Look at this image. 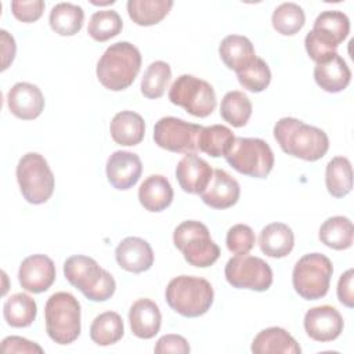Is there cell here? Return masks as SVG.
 <instances>
[{
    "label": "cell",
    "mask_w": 354,
    "mask_h": 354,
    "mask_svg": "<svg viewBox=\"0 0 354 354\" xmlns=\"http://www.w3.org/2000/svg\"><path fill=\"white\" fill-rule=\"evenodd\" d=\"M155 353H174V354H187L189 353V344L185 337L180 335H165L162 336L153 348Z\"/></svg>",
    "instance_id": "obj_43"
},
{
    "label": "cell",
    "mask_w": 354,
    "mask_h": 354,
    "mask_svg": "<svg viewBox=\"0 0 354 354\" xmlns=\"http://www.w3.org/2000/svg\"><path fill=\"white\" fill-rule=\"evenodd\" d=\"M17 181L22 196L32 205H41L54 192V174L43 155L25 153L17 165Z\"/></svg>",
    "instance_id": "obj_8"
},
{
    "label": "cell",
    "mask_w": 354,
    "mask_h": 354,
    "mask_svg": "<svg viewBox=\"0 0 354 354\" xmlns=\"http://www.w3.org/2000/svg\"><path fill=\"white\" fill-rule=\"evenodd\" d=\"M254 354H270V353H282V354H300L301 348L295 340V337L286 332L283 328L271 326L260 330L250 347Z\"/></svg>",
    "instance_id": "obj_22"
},
{
    "label": "cell",
    "mask_w": 354,
    "mask_h": 354,
    "mask_svg": "<svg viewBox=\"0 0 354 354\" xmlns=\"http://www.w3.org/2000/svg\"><path fill=\"white\" fill-rule=\"evenodd\" d=\"M343 317L332 306L310 308L304 315V329L315 342H332L343 332Z\"/></svg>",
    "instance_id": "obj_14"
},
{
    "label": "cell",
    "mask_w": 354,
    "mask_h": 354,
    "mask_svg": "<svg viewBox=\"0 0 354 354\" xmlns=\"http://www.w3.org/2000/svg\"><path fill=\"white\" fill-rule=\"evenodd\" d=\"M124 333L122 317L115 311H105L97 315L90 326V337L98 346L118 343Z\"/></svg>",
    "instance_id": "obj_33"
},
{
    "label": "cell",
    "mask_w": 354,
    "mask_h": 354,
    "mask_svg": "<svg viewBox=\"0 0 354 354\" xmlns=\"http://www.w3.org/2000/svg\"><path fill=\"white\" fill-rule=\"evenodd\" d=\"M274 137L285 153L307 162L321 159L329 149L324 130L296 118H281L274 126Z\"/></svg>",
    "instance_id": "obj_1"
},
{
    "label": "cell",
    "mask_w": 354,
    "mask_h": 354,
    "mask_svg": "<svg viewBox=\"0 0 354 354\" xmlns=\"http://www.w3.org/2000/svg\"><path fill=\"white\" fill-rule=\"evenodd\" d=\"M173 242L185 261L194 267H210L220 257V248L201 221L187 220L178 224L173 232Z\"/></svg>",
    "instance_id": "obj_6"
},
{
    "label": "cell",
    "mask_w": 354,
    "mask_h": 354,
    "mask_svg": "<svg viewBox=\"0 0 354 354\" xmlns=\"http://www.w3.org/2000/svg\"><path fill=\"white\" fill-rule=\"evenodd\" d=\"M173 7L171 0H129L127 12L134 24L151 26L159 24Z\"/></svg>",
    "instance_id": "obj_31"
},
{
    "label": "cell",
    "mask_w": 354,
    "mask_h": 354,
    "mask_svg": "<svg viewBox=\"0 0 354 354\" xmlns=\"http://www.w3.org/2000/svg\"><path fill=\"white\" fill-rule=\"evenodd\" d=\"M7 105L14 116L22 120H33L44 109V97L37 86L18 82L7 93Z\"/></svg>",
    "instance_id": "obj_16"
},
{
    "label": "cell",
    "mask_w": 354,
    "mask_h": 354,
    "mask_svg": "<svg viewBox=\"0 0 354 354\" xmlns=\"http://www.w3.org/2000/svg\"><path fill=\"white\" fill-rule=\"evenodd\" d=\"M220 115L231 126L242 127L252 115V102L242 91H228L221 100Z\"/></svg>",
    "instance_id": "obj_34"
},
{
    "label": "cell",
    "mask_w": 354,
    "mask_h": 354,
    "mask_svg": "<svg viewBox=\"0 0 354 354\" xmlns=\"http://www.w3.org/2000/svg\"><path fill=\"white\" fill-rule=\"evenodd\" d=\"M141 68V53L129 41L111 44L97 64L100 83L112 91L130 87Z\"/></svg>",
    "instance_id": "obj_2"
},
{
    "label": "cell",
    "mask_w": 354,
    "mask_h": 354,
    "mask_svg": "<svg viewBox=\"0 0 354 354\" xmlns=\"http://www.w3.org/2000/svg\"><path fill=\"white\" fill-rule=\"evenodd\" d=\"M353 281H354V270L350 268L344 274L340 275L337 282V299L339 301L348 307H354V292H353Z\"/></svg>",
    "instance_id": "obj_45"
},
{
    "label": "cell",
    "mask_w": 354,
    "mask_h": 354,
    "mask_svg": "<svg viewBox=\"0 0 354 354\" xmlns=\"http://www.w3.org/2000/svg\"><path fill=\"white\" fill-rule=\"evenodd\" d=\"M227 282L238 289L264 292L272 285V270L263 259L249 254L230 259L224 268Z\"/></svg>",
    "instance_id": "obj_11"
},
{
    "label": "cell",
    "mask_w": 354,
    "mask_h": 354,
    "mask_svg": "<svg viewBox=\"0 0 354 354\" xmlns=\"http://www.w3.org/2000/svg\"><path fill=\"white\" fill-rule=\"evenodd\" d=\"M84 21V11L80 6L72 3H58L55 4L48 17L51 29L61 36L76 35Z\"/></svg>",
    "instance_id": "obj_28"
},
{
    "label": "cell",
    "mask_w": 354,
    "mask_h": 354,
    "mask_svg": "<svg viewBox=\"0 0 354 354\" xmlns=\"http://www.w3.org/2000/svg\"><path fill=\"white\" fill-rule=\"evenodd\" d=\"M171 69L165 61H155L149 64L141 79V93L149 100L160 98L170 82Z\"/></svg>",
    "instance_id": "obj_35"
},
{
    "label": "cell",
    "mask_w": 354,
    "mask_h": 354,
    "mask_svg": "<svg viewBox=\"0 0 354 354\" xmlns=\"http://www.w3.org/2000/svg\"><path fill=\"white\" fill-rule=\"evenodd\" d=\"M319 241L330 249L344 250L353 245L354 227L348 217L333 216L326 218L319 227Z\"/></svg>",
    "instance_id": "obj_27"
},
{
    "label": "cell",
    "mask_w": 354,
    "mask_h": 354,
    "mask_svg": "<svg viewBox=\"0 0 354 354\" xmlns=\"http://www.w3.org/2000/svg\"><path fill=\"white\" fill-rule=\"evenodd\" d=\"M46 332L58 344H71L80 335V303L68 292L51 295L44 307Z\"/></svg>",
    "instance_id": "obj_5"
},
{
    "label": "cell",
    "mask_w": 354,
    "mask_h": 354,
    "mask_svg": "<svg viewBox=\"0 0 354 354\" xmlns=\"http://www.w3.org/2000/svg\"><path fill=\"white\" fill-rule=\"evenodd\" d=\"M64 275L91 301H105L112 297L116 289L113 277L88 256L68 257L64 263Z\"/></svg>",
    "instance_id": "obj_3"
},
{
    "label": "cell",
    "mask_w": 354,
    "mask_h": 354,
    "mask_svg": "<svg viewBox=\"0 0 354 354\" xmlns=\"http://www.w3.org/2000/svg\"><path fill=\"white\" fill-rule=\"evenodd\" d=\"M1 353H43V348L21 336H8L1 342Z\"/></svg>",
    "instance_id": "obj_44"
},
{
    "label": "cell",
    "mask_w": 354,
    "mask_h": 354,
    "mask_svg": "<svg viewBox=\"0 0 354 354\" xmlns=\"http://www.w3.org/2000/svg\"><path fill=\"white\" fill-rule=\"evenodd\" d=\"M225 243L231 253H234L235 256H242L248 254L253 249L256 243V236L249 225L235 224L228 230Z\"/></svg>",
    "instance_id": "obj_41"
},
{
    "label": "cell",
    "mask_w": 354,
    "mask_h": 354,
    "mask_svg": "<svg viewBox=\"0 0 354 354\" xmlns=\"http://www.w3.org/2000/svg\"><path fill=\"white\" fill-rule=\"evenodd\" d=\"M224 158L238 173L254 178H266L274 166L272 149L261 138L235 137Z\"/></svg>",
    "instance_id": "obj_7"
},
{
    "label": "cell",
    "mask_w": 354,
    "mask_h": 354,
    "mask_svg": "<svg viewBox=\"0 0 354 354\" xmlns=\"http://www.w3.org/2000/svg\"><path fill=\"white\" fill-rule=\"evenodd\" d=\"M142 173V163L137 153L115 151L106 160V177L116 189L126 191L137 184Z\"/></svg>",
    "instance_id": "obj_15"
},
{
    "label": "cell",
    "mask_w": 354,
    "mask_h": 354,
    "mask_svg": "<svg viewBox=\"0 0 354 354\" xmlns=\"http://www.w3.org/2000/svg\"><path fill=\"white\" fill-rule=\"evenodd\" d=\"M203 126L188 123L174 116L160 118L153 127V141L158 147L177 153H194Z\"/></svg>",
    "instance_id": "obj_12"
},
{
    "label": "cell",
    "mask_w": 354,
    "mask_h": 354,
    "mask_svg": "<svg viewBox=\"0 0 354 354\" xmlns=\"http://www.w3.org/2000/svg\"><path fill=\"white\" fill-rule=\"evenodd\" d=\"M314 79L322 90L328 93H339L348 86L351 80V71L346 61L335 53L328 59L315 65Z\"/></svg>",
    "instance_id": "obj_21"
},
{
    "label": "cell",
    "mask_w": 354,
    "mask_h": 354,
    "mask_svg": "<svg viewBox=\"0 0 354 354\" xmlns=\"http://www.w3.org/2000/svg\"><path fill=\"white\" fill-rule=\"evenodd\" d=\"M325 184L328 192L333 198L346 196L353 188L351 163L344 156L332 158L325 170Z\"/></svg>",
    "instance_id": "obj_30"
},
{
    "label": "cell",
    "mask_w": 354,
    "mask_h": 354,
    "mask_svg": "<svg viewBox=\"0 0 354 354\" xmlns=\"http://www.w3.org/2000/svg\"><path fill=\"white\" fill-rule=\"evenodd\" d=\"M259 245L266 256L282 259L292 252L295 245V235L288 224L271 223L261 230Z\"/></svg>",
    "instance_id": "obj_25"
},
{
    "label": "cell",
    "mask_w": 354,
    "mask_h": 354,
    "mask_svg": "<svg viewBox=\"0 0 354 354\" xmlns=\"http://www.w3.org/2000/svg\"><path fill=\"white\" fill-rule=\"evenodd\" d=\"M169 100L171 104L184 108L188 113L196 118L212 115L216 108V93L210 83L192 75L178 76L170 90Z\"/></svg>",
    "instance_id": "obj_10"
},
{
    "label": "cell",
    "mask_w": 354,
    "mask_h": 354,
    "mask_svg": "<svg viewBox=\"0 0 354 354\" xmlns=\"http://www.w3.org/2000/svg\"><path fill=\"white\" fill-rule=\"evenodd\" d=\"M241 195L238 181L223 169L213 170V177L201 194L203 203L213 209H228L234 206Z\"/></svg>",
    "instance_id": "obj_19"
},
{
    "label": "cell",
    "mask_w": 354,
    "mask_h": 354,
    "mask_svg": "<svg viewBox=\"0 0 354 354\" xmlns=\"http://www.w3.org/2000/svg\"><path fill=\"white\" fill-rule=\"evenodd\" d=\"M236 77L243 88L252 93H260L268 87L271 82V71L263 58L256 57L252 64L236 72Z\"/></svg>",
    "instance_id": "obj_39"
},
{
    "label": "cell",
    "mask_w": 354,
    "mask_h": 354,
    "mask_svg": "<svg viewBox=\"0 0 354 354\" xmlns=\"http://www.w3.org/2000/svg\"><path fill=\"white\" fill-rule=\"evenodd\" d=\"M109 131L116 144L133 147L142 141L145 134V122L137 112L122 111L113 116Z\"/></svg>",
    "instance_id": "obj_23"
},
{
    "label": "cell",
    "mask_w": 354,
    "mask_h": 354,
    "mask_svg": "<svg viewBox=\"0 0 354 354\" xmlns=\"http://www.w3.org/2000/svg\"><path fill=\"white\" fill-rule=\"evenodd\" d=\"M54 261L46 254H32L22 260L18 270L21 286L30 293L46 292L55 281Z\"/></svg>",
    "instance_id": "obj_13"
},
{
    "label": "cell",
    "mask_w": 354,
    "mask_h": 354,
    "mask_svg": "<svg viewBox=\"0 0 354 354\" xmlns=\"http://www.w3.org/2000/svg\"><path fill=\"white\" fill-rule=\"evenodd\" d=\"M332 274V261L325 254L308 253L295 264L292 283L299 296L306 300H317L328 293Z\"/></svg>",
    "instance_id": "obj_9"
},
{
    "label": "cell",
    "mask_w": 354,
    "mask_h": 354,
    "mask_svg": "<svg viewBox=\"0 0 354 354\" xmlns=\"http://www.w3.org/2000/svg\"><path fill=\"white\" fill-rule=\"evenodd\" d=\"M140 203L148 212H162L173 201V188L169 180L160 174L147 177L138 188Z\"/></svg>",
    "instance_id": "obj_24"
},
{
    "label": "cell",
    "mask_w": 354,
    "mask_h": 354,
    "mask_svg": "<svg viewBox=\"0 0 354 354\" xmlns=\"http://www.w3.org/2000/svg\"><path fill=\"white\" fill-rule=\"evenodd\" d=\"M165 297L171 310L183 317L195 318L209 311L214 292L205 278L180 275L169 282Z\"/></svg>",
    "instance_id": "obj_4"
},
{
    "label": "cell",
    "mask_w": 354,
    "mask_h": 354,
    "mask_svg": "<svg viewBox=\"0 0 354 354\" xmlns=\"http://www.w3.org/2000/svg\"><path fill=\"white\" fill-rule=\"evenodd\" d=\"M37 306L35 299L26 293H14L3 306L6 322L12 328H26L36 319Z\"/></svg>",
    "instance_id": "obj_29"
},
{
    "label": "cell",
    "mask_w": 354,
    "mask_h": 354,
    "mask_svg": "<svg viewBox=\"0 0 354 354\" xmlns=\"http://www.w3.org/2000/svg\"><path fill=\"white\" fill-rule=\"evenodd\" d=\"M129 322L133 335L140 339H152L160 329L162 314L151 299H138L129 310Z\"/></svg>",
    "instance_id": "obj_20"
},
{
    "label": "cell",
    "mask_w": 354,
    "mask_h": 354,
    "mask_svg": "<svg viewBox=\"0 0 354 354\" xmlns=\"http://www.w3.org/2000/svg\"><path fill=\"white\" fill-rule=\"evenodd\" d=\"M304 46H306V51L308 54V57L315 61L317 64L328 59L330 55H333L336 53L337 48V43L330 39L329 36H326L325 33L317 30V29H311L304 39Z\"/></svg>",
    "instance_id": "obj_40"
},
{
    "label": "cell",
    "mask_w": 354,
    "mask_h": 354,
    "mask_svg": "<svg viewBox=\"0 0 354 354\" xmlns=\"http://www.w3.org/2000/svg\"><path fill=\"white\" fill-rule=\"evenodd\" d=\"M313 29H317L329 37H332L337 44H340L350 32L348 17L337 10L322 11L314 21Z\"/></svg>",
    "instance_id": "obj_38"
},
{
    "label": "cell",
    "mask_w": 354,
    "mask_h": 354,
    "mask_svg": "<svg viewBox=\"0 0 354 354\" xmlns=\"http://www.w3.org/2000/svg\"><path fill=\"white\" fill-rule=\"evenodd\" d=\"M235 140L234 133L223 124H212L202 127L198 136V149L207 153L212 158L225 156Z\"/></svg>",
    "instance_id": "obj_32"
},
{
    "label": "cell",
    "mask_w": 354,
    "mask_h": 354,
    "mask_svg": "<svg viewBox=\"0 0 354 354\" xmlns=\"http://www.w3.org/2000/svg\"><path fill=\"white\" fill-rule=\"evenodd\" d=\"M271 21L274 29L278 33L283 36H292L304 26L306 15L299 4L282 3L274 10Z\"/></svg>",
    "instance_id": "obj_37"
},
{
    "label": "cell",
    "mask_w": 354,
    "mask_h": 354,
    "mask_svg": "<svg viewBox=\"0 0 354 354\" xmlns=\"http://www.w3.org/2000/svg\"><path fill=\"white\" fill-rule=\"evenodd\" d=\"M12 15L21 22H35L37 21L44 11L43 0H14L11 1Z\"/></svg>",
    "instance_id": "obj_42"
},
{
    "label": "cell",
    "mask_w": 354,
    "mask_h": 354,
    "mask_svg": "<svg viewBox=\"0 0 354 354\" xmlns=\"http://www.w3.org/2000/svg\"><path fill=\"white\" fill-rule=\"evenodd\" d=\"M218 54L225 66L235 72L242 71L256 58L252 41L241 35L225 36L220 43Z\"/></svg>",
    "instance_id": "obj_26"
},
{
    "label": "cell",
    "mask_w": 354,
    "mask_h": 354,
    "mask_svg": "<svg viewBox=\"0 0 354 354\" xmlns=\"http://www.w3.org/2000/svg\"><path fill=\"white\" fill-rule=\"evenodd\" d=\"M115 257L119 267L134 274L144 272L153 264V252L151 245L138 236L124 238L116 246Z\"/></svg>",
    "instance_id": "obj_18"
},
{
    "label": "cell",
    "mask_w": 354,
    "mask_h": 354,
    "mask_svg": "<svg viewBox=\"0 0 354 354\" xmlns=\"http://www.w3.org/2000/svg\"><path fill=\"white\" fill-rule=\"evenodd\" d=\"M1 35V53H3V66L1 71H6L8 68V65L12 62L14 57H15V41L14 37L11 35H8L7 30L1 29L0 30Z\"/></svg>",
    "instance_id": "obj_46"
},
{
    "label": "cell",
    "mask_w": 354,
    "mask_h": 354,
    "mask_svg": "<svg viewBox=\"0 0 354 354\" xmlns=\"http://www.w3.org/2000/svg\"><path fill=\"white\" fill-rule=\"evenodd\" d=\"M123 21L113 10L95 11L88 22L87 33L95 41H106L122 32Z\"/></svg>",
    "instance_id": "obj_36"
},
{
    "label": "cell",
    "mask_w": 354,
    "mask_h": 354,
    "mask_svg": "<svg viewBox=\"0 0 354 354\" xmlns=\"http://www.w3.org/2000/svg\"><path fill=\"white\" fill-rule=\"evenodd\" d=\"M176 177L180 187L188 194H202L213 177L210 165L195 153H185L177 163Z\"/></svg>",
    "instance_id": "obj_17"
}]
</instances>
